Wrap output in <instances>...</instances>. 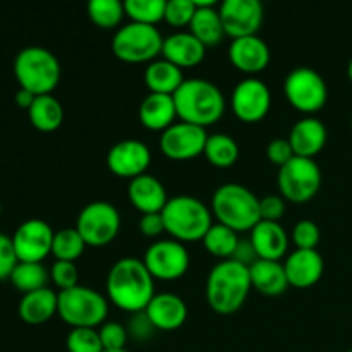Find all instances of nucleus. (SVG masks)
Returning <instances> with one entry per match:
<instances>
[{"label":"nucleus","mask_w":352,"mask_h":352,"mask_svg":"<svg viewBox=\"0 0 352 352\" xmlns=\"http://www.w3.org/2000/svg\"><path fill=\"white\" fill-rule=\"evenodd\" d=\"M230 260L237 261V263L244 265V267H248V268L260 260L250 237H248V239H239V244H237L236 251H234V254Z\"/></svg>","instance_id":"47"},{"label":"nucleus","mask_w":352,"mask_h":352,"mask_svg":"<svg viewBox=\"0 0 352 352\" xmlns=\"http://www.w3.org/2000/svg\"><path fill=\"white\" fill-rule=\"evenodd\" d=\"M28 117L31 126L40 133H54L64 122V109L54 95H41L34 98Z\"/></svg>","instance_id":"30"},{"label":"nucleus","mask_w":352,"mask_h":352,"mask_svg":"<svg viewBox=\"0 0 352 352\" xmlns=\"http://www.w3.org/2000/svg\"><path fill=\"white\" fill-rule=\"evenodd\" d=\"M232 112L246 124L260 122L267 117L272 107L268 86L258 78H246L237 82L232 91Z\"/></svg>","instance_id":"16"},{"label":"nucleus","mask_w":352,"mask_h":352,"mask_svg":"<svg viewBox=\"0 0 352 352\" xmlns=\"http://www.w3.org/2000/svg\"><path fill=\"white\" fill-rule=\"evenodd\" d=\"M86 250V243L76 227L60 229L55 232L54 244H52V254L57 261H72L82 256Z\"/></svg>","instance_id":"35"},{"label":"nucleus","mask_w":352,"mask_h":352,"mask_svg":"<svg viewBox=\"0 0 352 352\" xmlns=\"http://www.w3.org/2000/svg\"><path fill=\"white\" fill-rule=\"evenodd\" d=\"M212 213L219 223L230 227L237 234L246 230L251 232L261 220L260 199L246 186L229 182L213 192Z\"/></svg>","instance_id":"5"},{"label":"nucleus","mask_w":352,"mask_h":352,"mask_svg":"<svg viewBox=\"0 0 352 352\" xmlns=\"http://www.w3.org/2000/svg\"><path fill=\"white\" fill-rule=\"evenodd\" d=\"M267 157L272 164L277 165V167L280 168L294 158V151H292L289 140H285V138H277V140H272L270 143H268Z\"/></svg>","instance_id":"43"},{"label":"nucleus","mask_w":352,"mask_h":352,"mask_svg":"<svg viewBox=\"0 0 352 352\" xmlns=\"http://www.w3.org/2000/svg\"><path fill=\"white\" fill-rule=\"evenodd\" d=\"M291 287L308 289L318 284L325 270V261L316 250H294L284 261Z\"/></svg>","instance_id":"19"},{"label":"nucleus","mask_w":352,"mask_h":352,"mask_svg":"<svg viewBox=\"0 0 352 352\" xmlns=\"http://www.w3.org/2000/svg\"><path fill=\"white\" fill-rule=\"evenodd\" d=\"M196 14L189 24V33L195 34L206 48L219 45L227 36L222 17L215 0L196 2Z\"/></svg>","instance_id":"25"},{"label":"nucleus","mask_w":352,"mask_h":352,"mask_svg":"<svg viewBox=\"0 0 352 352\" xmlns=\"http://www.w3.org/2000/svg\"><path fill=\"white\" fill-rule=\"evenodd\" d=\"M196 14L195 0H167L165 21L174 28H186L191 24Z\"/></svg>","instance_id":"38"},{"label":"nucleus","mask_w":352,"mask_h":352,"mask_svg":"<svg viewBox=\"0 0 352 352\" xmlns=\"http://www.w3.org/2000/svg\"><path fill=\"white\" fill-rule=\"evenodd\" d=\"M223 30L232 40L258 34L265 10L260 0H226L219 6Z\"/></svg>","instance_id":"15"},{"label":"nucleus","mask_w":352,"mask_h":352,"mask_svg":"<svg viewBox=\"0 0 352 352\" xmlns=\"http://www.w3.org/2000/svg\"><path fill=\"white\" fill-rule=\"evenodd\" d=\"M250 239L260 260L280 261L287 254L289 236L278 222L260 220L251 230Z\"/></svg>","instance_id":"24"},{"label":"nucleus","mask_w":352,"mask_h":352,"mask_svg":"<svg viewBox=\"0 0 352 352\" xmlns=\"http://www.w3.org/2000/svg\"><path fill=\"white\" fill-rule=\"evenodd\" d=\"M126 329H127V333H129V337L140 340V342H144V340L151 339V336H153L155 330H157L144 311L134 313L133 318L129 320Z\"/></svg>","instance_id":"44"},{"label":"nucleus","mask_w":352,"mask_h":352,"mask_svg":"<svg viewBox=\"0 0 352 352\" xmlns=\"http://www.w3.org/2000/svg\"><path fill=\"white\" fill-rule=\"evenodd\" d=\"M110 302L126 313H141L155 298V278L143 260L126 256L117 260L107 275Z\"/></svg>","instance_id":"1"},{"label":"nucleus","mask_w":352,"mask_h":352,"mask_svg":"<svg viewBox=\"0 0 352 352\" xmlns=\"http://www.w3.org/2000/svg\"><path fill=\"white\" fill-rule=\"evenodd\" d=\"M284 95L298 112L313 116L325 107L329 88L322 74L311 67H296L285 76Z\"/></svg>","instance_id":"9"},{"label":"nucleus","mask_w":352,"mask_h":352,"mask_svg":"<svg viewBox=\"0 0 352 352\" xmlns=\"http://www.w3.org/2000/svg\"><path fill=\"white\" fill-rule=\"evenodd\" d=\"M58 308V292L45 287L40 291L23 294L17 313L19 318L28 325H41L57 315Z\"/></svg>","instance_id":"27"},{"label":"nucleus","mask_w":352,"mask_h":352,"mask_svg":"<svg viewBox=\"0 0 352 352\" xmlns=\"http://www.w3.org/2000/svg\"><path fill=\"white\" fill-rule=\"evenodd\" d=\"M164 40L157 26L127 23L113 34L112 52L119 60L127 64H150L162 55Z\"/></svg>","instance_id":"8"},{"label":"nucleus","mask_w":352,"mask_h":352,"mask_svg":"<svg viewBox=\"0 0 352 352\" xmlns=\"http://www.w3.org/2000/svg\"><path fill=\"white\" fill-rule=\"evenodd\" d=\"M120 213L112 203L91 201L79 212L76 230L86 246L102 248L112 243L120 230Z\"/></svg>","instance_id":"11"},{"label":"nucleus","mask_w":352,"mask_h":352,"mask_svg":"<svg viewBox=\"0 0 352 352\" xmlns=\"http://www.w3.org/2000/svg\"><path fill=\"white\" fill-rule=\"evenodd\" d=\"M250 277L253 289H256L260 294L270 296V298L282 296L287 291V287H291L287 275H285L284 263L280 261L258 260L250 267Z\"/></svg>","instance_id":"28"},{"label":"nucleus","mask_w":352,"mask_h":352,"mask_svg":"<svg viewBox=\"0 0 352 352\" xmlns=\"http://www.w3.org/2000/svg\"><path fill=\"white\" fill-rule=\"evenodd\" d=\"M251 289L250 268L234 260H223L206 278V301L219 315H232L243 308Z\"/></svg>","instance_id":"2"},{"label":"nucleus","mask_w":352,"mask_h":352,"mask_svg":"<svg viewBox=\"0 0 352 352\" xmlns=\"http://www.w3.org/2000/svg\"><path fill=\"white\" fill-rule=\"evenodd\" d=\"M16 250H14L12 237L0 232V280H6L10 277L14 267L17 265Z\"/></svg>","instance_id":"42"},{"label":"nucleus","mask_w":352,"mask_h":352,"mask_svg":"<svg viewBox=\"0 0 352 352\" xmlns=\"http://www.w3.org/2000/svg\"><path fill=\"white\" fill-rule=\"evenodd\" d=\"M287 140L291 143L292 151H294V157L315 160L316 155L325 148L327 140H329V131L322 120L313 116H306L292 126Z\"/></svg>","instance_id":"20"},{"label":"nucleus","mask_w":352,"mask_h":352,"mask_svg":"<svg viewBox=\"0 0 352 352\" xmlns=\"http://www.w3.org/2000/svg\"><path fill=\"white\" fill-rule=\"evenodd\" d=\"M57 315L72 329H98L109 315L105 296L86 285L58 292Z\"/></svg>","instance_id":"7"},{"label":"nucleus","mask_w":352,"mask_h":352,"mask_svg":"<svg viewBox=\"0 0 352 352\" xmlns=\"http://www.w3.org/2000/svg\"><path fill=\"white\" fill-rule=\"evenodd\" d=\"M14 76L19 88L33 95H52L60 81V62L43 47H26L14 58Z\"/></svg>","instance_id":"6"},{"label":"nucleus","mask_w":352,"mask_h":352,"mask_svg":"<svg viewBox=\"0 0 352 352\" xmlns=\"http://www.w3.org/2000/svg\"><path fill=\"white\" fill-rule=\"evenodd\" d=\"M0 213H2V203H0Z\"/></svg>","instance_id":"51"},{"label":"nucleus","mask_w":352,"mask_h":352,"mask_svg":"<svg viewBox=\"0 0 352 352\" xmlns=\"http://www.w3.org/2000/svg\"><path fill=\"white\" fill-rule=\"evenodd\" d=\"M143 261L155 280L172 282L184 277L191 258L182 243L175 239H162L148 248Z\"/></svg>","instance_id":"12"},{"label":"nucleus","mask_w":352,"mask_h":352,"mask_svg":"<svg viewBox=\"0 0 352 352\" xmlns=\"http://www.w3.org/2000/svg\"><path fill=\"white\" fill-rule=\"evenodd\" d=\"M346 352H352V349H349V351H346Z\"/></svg>","instance_id":"52"},{"label":"nucleus","mask_w":352,"mask_h":352,"mask_svg":"<svg viewBox=\"0 0 352 352\" xmlns=\"http://www.w3.org/2000/svg\"><path fill=\"white\" fill-rule=\"evenodd\" d=\"M65 346L69 352H103L98 329H72Z\"/></svg>","instance_id":"37"},{"label":"nucleus","mask_w":352,"mask_h":352,"mask_svg":"<svg viewBox=\"0 0 352 352\" xmlns=\"http://www.w3.org/2000/svg\"><path fill=\"white\" fill-rule=\"evenodd\" d=\"M206 160L217 168H229L239 158V146L236 140L226 133L210 134L206 141L205 153Z\"/></svg>","instance_id":"31"},{"label":"nucleus","mask_w":352,"mask_h":352,"mask_svg":"<svg viewBox=\"0 0 352 352\" xmlns=\"http://www.w3.org/2000/svg\"><path fill=\"white\" fill-rule=\"evenodd\" d=\"M205 55L206 47L189 31H179L164 40L162 57L181 69L201 64Z\"/></svg>","instance_id":"23"},{"label":"nucleus","mask_w":352,"mask_h":352,"mask_svg":"<svg viewBox=\"0 0 352 352\" xmlns=\"http://www.w3.org/2000/svg\"><path fill=\"white\" fill-rule=\"evenodd\" d=\"M277 184L285 201L306 203L322 188V170L313 158L294 157L278 168Z\"/></svg>","instance_id":"10"},{"label":"nucleus","mask_w":352,"mask_h":352,"mask_svg":"<svg viewBox=\"0 0 352 352\" xmlns=\"http://www.w3.org/2000/svg\"><path fill=\"white\" fill-rule=\"evenodd\" d=\"M177 109H175L174 95H160V93H150L144 96L140 105V122L150 131H160L175 124Z\"/></svg>","instance_id":"26"},{"label":"nucleus","mask_w":352,"mask_h":352,"mask_svg":"<svg viewBox=\"0 0 352 352\" xmlns=\"http://www.w3.org/2000/svg\"><path fill=\"white\" fill-rule=\"evenodd\" d=\"M320 227L313 220H299L292 229V241L296 244V250H316L320 244Z\"/></svg>","instance_id":"39"},{"label":"nucleus","mask_w":352,"mask_h":352,"mask_svg":"<svg viewBox=\"0 0 352 352\" xmlns=\"http://www.w3.org/2000/svg\"><path fill=\"white\" fill-rule=\"evenodd\" d=\"M347 76H349V81L352 82V57L349 60V65H347Z\"/></svg>","instance_id":"49"},{"label":"nucleus","mask_w":352,"mask_h":352,"mask_svg":"<svg viewBox=\"0 0 352 352\" xmlns=\"http://www.w3.org/2000/svg\"><path fill=\"white\" fill-rule=\"evenodd\" d=\"M165 232L179 243H196L205 239L213 226V213L201 199L179 195L167 201L162 210Z\"/></svg>","instance_id":"4"},{"label":"nucleus","mask_w":352,"mask_h":352,"mask_svg":"<svg viewBox=\"0 0 352 352\" xmlns=\"http://www.w3.org/2000/svg\"><path fill=\"white\" fill-rule=\"evenodd\" d=\"M54 236L55 232L45 220H24L12 234L17 260L26 263H41L48 254H52Z\"/></svg>","instance_id":"14"},{"label":"nucleus","mask_w":352,"mask_h":352,"mask_svg":"<svg viewBox=\"0 0 352 352\" xmlns=\"http://www.w3.org/2000/svg\"><path fill=\"white\" fill-rule=\"evenodd\" d=\"M124 16H126L124 2H119V0H89V21H91L95 26L102 28V30L120 28Z\"/></svg>","instance_id":"34"},{"label":"nucleus","mask_w":352,"mask_h":352,"mask_svg":"<svg viewBox=\"0 0 352 352\" xmlns=\"http://www.w3.org/2000/svg\"><path fill=\"white\" fill-rule=\"evenodd\" d=\"M177 117L182 122L199 127L213 126L226 113V96L208 79L191 78L174 93Z\"/></svg>","instance_id":"3"},{"label":"nucleus","mask_w":352,"mask_h":352,"mask_svg":"<svg viewBox=\"0 0 352 352\" xmlns=\"http://www.w3.org/2000/svg\"><path fill=\"white\" fill-rule=\"evenodd\" d=\"M127 196H129L131 205L143 215H146V213H162V210L165 208L167 201L170 199L165 186L151 174H143L129 181Z\"/></svg>","instance_id":"22"},{"label":"nucleus","mask_w":352,"mask_h":352,"mask_svg":"<svg viewBox=\"0 0 352 352\" xmlns=\"http://www.w3.org/2000/svg\"><path fill=\"white\" fill-rule=\"evenodd\" d=\"M140 230L144 237H158L165 232V223L162 213H146L141 215Z\"/></svg>","instance_id":"46"},{"label":"nucleus","mask_w":352,"mask_h":352,"mask_svg":"<svg viewBox=\"0 0 352 352\" xmlns=\"http://www.w3.org/2000/svg\"><path fill=\"white\" fill-rule=\"evenodd\" d=\"M151 164V151L143 141L122 140L113 144L107 155V167L113 175L122 179L140 177L146 174Z\"/></svg>","instance_id":"17"},{"label":"nucleus","mask_w":352,"mask_h":352,"mask_svg":"<svg viewBox=\"0 0 352 352\" xmlns=\"http://www.w3.org/2000/svg\"><path fill=\"white\" fill-rule=\"evenodd\" d=\"M144 313L153 323L155 329L172 332V330L181 329L188 320V305L181 296L172 294V292H162V294H155Z\"/></svg>","instance_id":"21"},{"label":"nucleus","mask_w":352,"mask_h":352,"mask_svg":"<svg viewBox=\"0 0 352 352\" xmlns=\"http://www.w3.org/2000/svg\"><path fill=\"white\" fill-rule=\"evenodd\" d=\"M103 352H129L127 349H120V351H103Z\"/></svg>","instance_id":"50"},{"label":"nucleus","mask_w":352,"mask_h":352,"mask_svg":"<svg viewBox=\"0 0 352 352\" xmlns=\"http://www.w3.org/2000/svg\"><path fill=\"white\" fill-rule=\"evenodd\" d=\"M50 278L60 291L79 285V270L72 261H55L50 268Z\"/></svg>","instance_id":"41"},{"label":"nucleus","mask_w":352,"mask_h":352,"mask_svg":"<svg viewBox=\"0 0 352 352\" xmlns=\"http://www.w3.org/2000/svg\"><path fill=\"white\" fill-rule=\"evenodd\" d=\"M210 134L205 127L188 122H175L160 136V150L170 160H192L205 153Z\"/></svg>","instance_id":"13"},{"label":"nucleus","mask_w":352,"mask_h":352,"mask_svg":"<svg viewBox=\"0 0 352 352\" xmlns=\"http://www.w3.org/2000/svg\"><path fill=\"white\" fill-rule=\"evenodd\" d=\"M351 127H352V119H351Z\"/></svg>","instance_id":"53"},{"label":"nucleus","mask_w":352,"mask_h":352,"mask_svg":"<svg viewBox=\"0 0 352 352\" xmlns=\"http://www.w3.org/2000/svg\"><path fill=\"white\" fill-rule=\"evenodd\" d=\"M143 78L150 93H160V95H174L186 81L182 69L165 60L164 57L150 62L144 69Z\"/></svg>","instance_id":"29"},{"label":"nucleus","mask_w":352,"mask_h":352,"mask_svg":"<svg viewBox=\"0 0 352 352\" xmlns=\"http://www.w3.org/2000/svg\"><path fill=\"white\" fill-rule=\"evenodd\" d=\"M239 234L230 229V227L223 226V223H213L208 232H206L203 244H205L206 251L210 254L223 261L232 258L234 251L239 244Z\"/></svg>","instance_id":"33"},{"label":"nucleus","mask_w":352,"mask_h":352,"mask_svg":"<svg viewBox=\"0 0 352 352\" xmlns=\"http://www.w3.org/2000/svg\"><path fill=\"white\" fill-rule=\"evenodd\" d=\"M229 60L237 71L254 78V74L265 71L270 64V48L258 34L237 38L229 47Z\"/></svg>","instance_id":"18"},{"label":"nucleus","mask_w":352,"mask_h":352,"mask_svg":"<svg viewBox=\"0 0 352 352\" xmlns=\"http://www.w3.org/2000/svg\"><path fill=\"white\" fill-rule=\"evenodd\" d=\"M100 339H102L103 351H120L126 349L129 333L124 325L117 322H105L98 329Z\"/></svg>","instance_id":"40"},{"label":"nucleus","mask_w":352,"mask_h":352,"mask_svg":"<svg viewBox=\"0 0 352 352\" xmlns=\"http://www.w3.org/2000/svg\"><path fill=\"white\" fill-rule=\"evenodd\" d=\"M34 98H36V95H33V93L31 91H28V89H23V88H19L17 89V93H16V105L19 107V109H23V110H30L31 109V105H33V102H34Z\"/></svg>","instance_id":"48"},{"label":"nucleus","mask_w":352,"mask_h":352,"mask_svg":"<svg viewBox=\"0 0 352 352\" xmlns=\"http://www.w3.org/2000/svg\"><path fill=\"white\" fill-rule=\"evenodd\" d=\"M165 7L167 0H126L124 9L131 23L157 26L160 21H165Z\"/></svg>","instance_id":"36"},{"label":"nucleus","mask_w":352,"mask_h":352,"mask_svg":"<svg viewBox=\"0 0 352 352\" xmlns=\"http://www.w3.org/2000/svg\"><path fill=\"white\" fill-rule=\"evenodd\" d=\"M261 220L267 222H278L285 215V199L277 195H268L260 199Z\"/></svg>","instance_id":"45"},{"label":"nucleus","mask_w":352,"mask_h":352,"mask_svg":"<svg viewBox=\"0 0 352 352\" xmlns=\"http://www.w3.org/2000/svg\"><path fill=\"white\" fill-rule=\"evenodd\" d=\"M50 278V272L43 267V263H26V261H17L10 274L9 280L14 287L23 294L40 291L47 287V282Z\"/></svg>","instance_id":"32"}]
</instances>
